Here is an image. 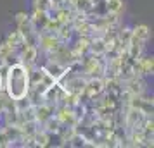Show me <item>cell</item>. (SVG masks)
Listing matches in <instances>:
<instances>
[{
	"label": "cell",
	"instance_id": "cell-1",
	"mask_svg": "<svg viewBox=\"0 0 154 148\" xmlns=\"http://www.w3.org/2000/svg\"><path fill=\"white\" fill-rule=\"evenodd\" d=\"M29 90V71L19 60L9 64L4 78V91L9 98L17 100L28 95Z\"/></svg>",
	"mask_w": 154,
	"mask_h": 148
},
{
	"label": "cell",
	"instance_id": "cell-10",
	"mask_svg": "<svg viewBox=\"0 0 154 148\" xmlns=\"http://www.w3.org/2000/svg\"><path fill=\"white\" fill-rule=\"evenodd\" d=\"M69 2H71V0H69Z\"/></svg>",
	"mask_w": 154,
	"mask_h": 148
},
{
	"label": "cell",
	"instance_id": "cell-2",
	"mask_svg": "<svg viewBox=\"0 0 154 148\" xmlns=\"http://www.w3.org/2000/svg\"><path fill=\"white\" fill-rule=\"evenodd\" d=\"M151 38V31L146 24H137L135 28H132V36H130V42L126 47V52L132 59H139L144 54L146 48V43Z\"/></svg>",
	"mask_w": 154,
	"mask_h": 148
},
{
	"label": "cell",
	"instance_id": "cell-6",
	"mask_svg": "<svg viewBox=\"0 0 154 148\" xmlns=\"http://www.w3.org/2000/svg\"><path fill=\"white\" fill-rule=\"evenodd\" d=\"M29 19H31L33 26H35V28L38 29V31L45 28V24H47V21H49L47 14H45L43 10H38V9H35V7H33V12L29 14Z\"/></svg>",
	"mask_w": 154,
	"mask_h": 148
},
{
	"label": "cell",
	"instance_id": "cell-4",
	"mask_svg": "<svg viewBox=\"0 0 154 148\" xmlns=\"http://www.w3.org/2000/svg\"><path fill=\"white\" fill-rule=\"evenodd\" d=\"M16 60H17L16 52L7 45V42H2V43H0V67H2V65H5V67H7L9 64L16 62Z\"/></svg>",
	"mask_w": 154,
	"mask_h": 148
},
{
	"label": "cell",
	"instance_id": "cell-3",
	"mask_svg": "<svg viewBox=\"0 0 154 148\" xmlns=\"http://www.w3.org/2000/svg\"><path fill=\"white\" fill-rule=\"evenodd\" d=\"M133 69H135V74H139V76H142V78L152 76V71H154L152 55H140L139 59H135Z\"/></svg>",
	"mask_w": 154,
	"mask_h": 148
},
{
	"label": "cell",
	"instance_id": "cell-8",
	"mask_svg": "<svg viewBox=\"0 0 154 148\" xmlns=\"http://www.w3.org/2000/svg\"><path fill=\"white\" fill-rule=\"evenodd\" d=\"M33 7L38 9V10L47 12V10L52 7V0H35V2H33Z\"/></svg>",
	"mask_w": 154,
	"mask_h": 148
},
{
	"label": "cell",
	"instance_id": "cell-5",
	"mask_svg": "<svg viewBox=\"0 0 154 148\" xmlns=\"http://www.w3.org/2000/svg\"><path fill=\"white\" fill-rule=\"evenodd\" d=\"M5 42H7V45L16 52V55H17V54H19V50L26 45L24 36L21 35V31H19V29H16V31H12V33H9L7 38H5Z\"/></svg>",
	"mask_w": 154,
	"mask_h": 148
},
{
	"label": "cell",
	"instance_id": "cell-7",
	"mask_svg": "<svg viewBox=\"0 0 154 148\" xmlns=\"http://www.w3.org/2000/svg\"><path fill=\"white\" fill-rule=\"evenodd\" d=\"M123 10H125V4H123V0H107V12L121 16Z\"/></svg>",
	"mask_w": 154,
	"mask_h": 148
},
{
	"label": "cell",
	"instance_id": "cell-9",
	"mask_svg": "<svg viewBox=\"0 0 154 148\" xmlns=\"http://www.w3.org/2000/svg\"><path fill=\"white\" fill-rule=\"evenodd\" d=\"M4 91V74H2V67H0V93Z\"/></svg>",
	"mask_w": 154,
	"mask_h": 148
}]
</instances>
